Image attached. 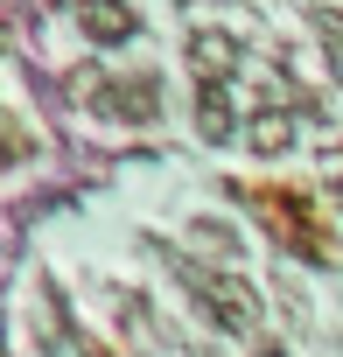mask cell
I'll return each instance as SVG.
<instances>
[{
	"mask_svg": "<svg viewBox=\"0 0 343 357\" xmlns=\"http://www.w3.org/2000/svg\"><path fill=\"white\" fill-rule=\"evenodd\" d=\"M190 63H197V84H224V70L238 63V50H231V36H197Z\"/></svg>",
	"mask_w": 343,
	"mask_h": 357,
	"instance_id": "obj_5",
	"label": "cell"
},
{
	"mask_svg": "<svg viewBox=\"0 0 343 357\" xmlns=\"http://www.w3.org/2000/svg\"><path fill=\"white\" fill-rule=\"evenodd\" d=\"M245 140H252V154H280V147L294 140V112H259V119L245 126Z\"/></svg>",
	"mask_w": 343,
	"mask_h": 357,
	"instance_id": "obj_7",
	"label": "cell"
},
{
	"mask_svg": "<svg viewBox=\"0 0 343 357\" xmlns=\"http://www.w3.org/2000/svg\"><path fill=\"white\" fill-rule=\"evenodd\" d=\"M77 22H84L91 43H126L133 36V8H126V0H84Z\"/></svg>",
	"mask_w": 343,
	"mask_h": 357,
	"instance_id": "obj_4",
	"label": "cell"
},
{
	"mask_svg": "<svg viewBox=\"0 0 343 357\" xmlns=\"http://www.w3.org/2000/svg\"><path fill=\"white\" fill-rule=\"evenodd\" d=\"M183 287L197 294V308L224 336H252L259 329V294H252L245 273H231V266H183Z\"/></svg>",
	"mask_w": 343,
	"mask_h": 357,
	"instance_id": "obj_1",
	"label": "cell"
},
{
	"mask_svg": "<svg viewBox=\"0 0 343 357\" xmlns=\"http://www.w3.org/2000/svg\"><path fill=\"white\" fill-rule=\"evenodd\" d=\"M336 197H343V175H336Z\"/></svg>",
	"mask_w": 343,
	"mask_h": 357,
	"instance_id": "obj_10",
	"label": "cell"
},
{
	"mask_svg": "<svg viewBox=\"0 0 343 357\" xmlns=\"http://www.w3.org/2000/svg\"><path fill=\"white\" fill-rule=\"evenodd\" d=\"M84 105H98V112H105V119H119V126H147V119L161 112L154 77H98Z\"/></svg>",
	"mask_w": 343,
	"mask_h": 357,
	"instance_id": "obj_3",
	"label": "cell"
},
{
	"mask_svg": "<svg viewBox=\"0 0 343 357\" xmlns=\"http://www.w3.org/2000/svg\"><path fill=\"white\" fill-rule=\"evenodd\" d=\"M252 204H259L266 231H273L280 245H294L301 259H329V252H336V245H329V225L308 211V197H294V190H252Z\"/></svg>",
	"mask_w": 343,
	"mask_h": 357,
	"instance_id": "obj_2",
	"label": "cell"
},
{
	"mask_svg": "<svg viewBox=\"0 0 343 357\" xmlns=\"http://www.w3.org/2000/svg\"><path fill=\"white\" fill-rule=\"evenodd\" d=\"M22 154H29V133L0 119V168H8V161H22Z\"/></svg>",
	"mask_w": 343,
	"mask_h": 357,
	"instance_id": "obj_9",
	"label": "cell"
},
{
	"mask_svg": "<svg viewBox=\"0 0 343 357\" xmlns=\"http://www.w3.org/2000/svg\"><path fill=\"white\" fill-rule=\"evenodd\" d=\"M315 36H322V43H329V56L343 63V15H336V8H315Z\"/></svg>",
	"mask_w": 343,
	"mask_h": 357,
	"instance_id": "obj_8",
	"label": "cell"
},
{
	"mask_svg": "<svg viewBox=\"0 0 343 357\" xmlns=\"http://www.w3.org/2000/svg\"><path fill=\"white\" fill-rule=\"evenodd\" d=\"M197 133L204 140H231V91L224 84H197Z\"/></svg>",
	"mask_w": 343,
	"mask_h": 357,
	"instance_id": "obj_6",
	"label": "cell"
}]
</instances>
